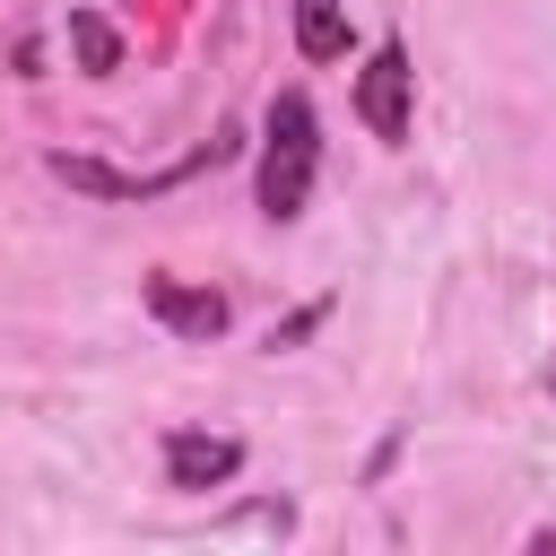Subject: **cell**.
Listing matches in <instances>:
<instances>
[{"instance_id":"6da1fadb","label":"cell","mask_w":556,"mask_h":556,"mask_svg":"<svg viewBox=\"0 0 556 556\" xmlns=\"http://www.w3.org/2000/svg\"><path fill=\"white\" fill-rule=\"evenodd\" d=\"M313 165H321V122H313V104L287 87V96L269 104V122H261V217H269V226L304 217Z\"/></svg>"},{"instance_id":"7a4b0ae2","label":"cell","mask_w":556,"mask_h":556,"mask_svg":"<svg viewBox=\"0 0 556 556\" xmlns=\"http://www.w3.org/2000/svg\"><path fill=\"white\" fill-rule=\"evenodd\" d=\"M217 156H235V139H208V148H191L182 165H165V174H122V165H96V156H52V174L70 182V191H96V200H148V191H174L182 174H200V165H217Z\"/></svg>"},{"instance_id":"3957f363","label":"cell","mask_w":556,"mask_h":556,"mask_svg":"<svg viewBox=\"0 0 556 556\" xmlns=\"http://www.w3.org/2000/svg\"><path fill=\"white\" fill-rule=\"evenodd\" d=\"M408 78H417V70H408L400 43H382V52L365 61V78H356V113H365V130L391 139V148L408 139Z\"/></svg>"},{"instance_id":"277c9868","label":"cell","mask_w":556,"mask_h":556,"mask_svg":"<svg viewBox=\"0 0 556 556\" xmlns=\"http://www.w3.org/2000/svg\"><path fill=\"white\" fill-rule=\"evenodd\" d=\"M148 313L174 339H217L226 330V295L217 287H182V278H148Z\"/></svg>"},{"instance_id":"5b68a950","label":"cell","mask_w":556,"mask_h":556,"mask_svg":"<svg viewBox=\"0 0 556 556\" xmlns=\"http://www.w3.org/2000/svg\"><path fill=\"white\" fill-rule=\"evenodd\" d=\"M235 469H243V443L235 434H165V478L174 486L200 495V486H226Z\"/></svg>"},{"instance_id":"8992f818","label":"cell","mask_w":556,"mask_h":556,"mask_svg":"<svg viewBox=\"0 0 556 556\" xmlns=\"http://www.w3.org/2000/svg\"><path fill=\"white\" fill-rule=\"evenodd\" d=\"M295 52H304V61H339V52H348L339 0H295Z\"/></svg>"},{"instance_id":"52a82bcc","label":"cell","mask_w":556,"mask_h":556,"mask_svg":"<svg viewBox=\"0 0 556 556\" xmlns=\"http://www.w3.org/2000/svg\"><path fill=\"white\" fill-rule=\"evenodd\" d=\"M70 43H78V61L104 78V70H122V35L96 17V9H70Z\"/></svg>"}]
</instances>
